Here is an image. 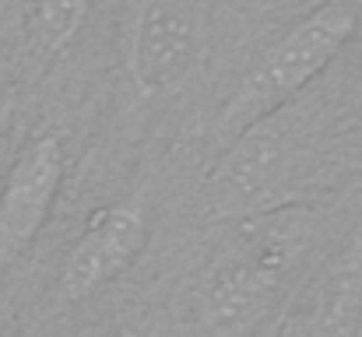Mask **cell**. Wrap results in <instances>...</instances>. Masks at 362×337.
Segmentation results:
<instances>
[{
	"label": "cell",
	"mask_w": 362,
	"mask_h": 337,
	"mask_svg": "<svg viewBox=\"0 0 362 337\" xmlns=\"http://www.w3.org/2000/svg\"><path fill=\"white\" fill-rule=\"evenodd\" d=\"M356 25L359 14L341 0L320 4L306 18H299L278 42H271V49L250 67L240 88L226 99L211 123V144L226 151L253 123L296 102L338 60V53L356 35Z\"/></svg>",
	"instance_id": "obj_1"
},
{
	"label": "cell",
	"mask_w": 362,
	"mask_h": 337,
	"mask_svg": "<svg viewBox=\"0 0 362 337\" xmlns=\"http://www.w3.org/2000/svg\"><path fill=\"white\" fill-rule=\"evenodd\" d=\"M267 222H243V242L236 256H229L215 278L208 281L201 317L204 327L218 337H233L246 331L267 309L278 285L292 274L306 232L292 222H281V211H267Z\"/></svg>",
	"instance_id": "obj_2"
},
{
	"label": "cell",
	"mask_w": 362,
	"mask_h": 337,
	"mask_svg": "<svg viewBox=\"0 0 362 337\" xmlns=\"http://www.w3.org/2000/svg\"><path fill=\"white\" fill-rule=\"evenodd\" d=\"M64 141L57 134L32 137L7 169L0 187V256L25 253L53 211L64 183Z\"/></svg>",
	"instance_id": "obj_3"
},
{
	"label": "cell",
	"mask_w": 362,
	"mask_h": 337,
	"mask_svg": "<svg viewBox=\"0 0 362 337\" xmlns=\"http://www.w3.org/2000/svg\"><path fill=\"white\" fill-rule=\"evenodd\" d=\"M148 242V215L137 204H110L88 218V228L71 246L57 292L64 302H81L141 256Z\"/></svg>",
	"instance_id": "obj_4"
},
{
	"label": "cell",
	"mask_w": 362,
	"mask_h": 337,
	"mask_svg": "<svg viewBox=\"0 0 362 337\" xmlns=\"http://www.w3.org/2000/svg\"><path fill=\"white\" fill-rule=\"evenodd\" d=\"M194 57V28L176 7H151L134 32L130 74L141 92H169L183 81Z\"/></svg>",
	"instance_id": "obj_5"
},
{
	"label": "cell",
	"mask_w": 362,
	"mask_h": 337,
	"mask_svg": "<svg viewBox=\"0 0 362 337\" xmlns=\"http://www.w3.org/2000/svg\"><path fill=\"white\" fill-rule=\"evenodd\" d=\"M362 331V256L352 249L324 278L296 337H359Z\"/></svg>",
	"instance_id": "obj_6"
},
{
	"label": "cell",
	"mask_w": 362,
	"mask_h": 337,
	"mask_svg": "<svg viewBox=\"0 0 362 337\" xmlns=\"http://www.w3.org/2000/svg\"><path fill=\"white\" fill-rule=\"evenodd\" d=\"M92 0H39L35 4V35L46 57L64 53L85 28Z\"/></svg>",
	"instance_id": "obj_7"
},
{
	"label": "cell",
	"mask_w": 362,
	"mask_h": 337,
	"mask_svg": "<svg viewBox=\"0 0 362 337\" xmlns=\"http://www.w3.org/2000/svg\"><path fill=\"white\" fill-rule=\"evenodd\" d=\"M106 337H144V334H141L137 327H130V324H123V327H113V331H110V334H106Z\"/></svg>",
	"instance_id": "obj_8"
},
{
	"label": "cell",
	"mask_w": 362,
	"mask_h": 337,
	"mask_svg": "<svg viewBox=\"0 0 362 337\" xmlns=\"http://www.w3.org/2000/svg\"><path fill=\"white\" fill-rule=\"evenodd\" d=\"M359 337H362V331H359Z\"/></svg>",
	"instance_id": "obj_9"
}]
</instances>
